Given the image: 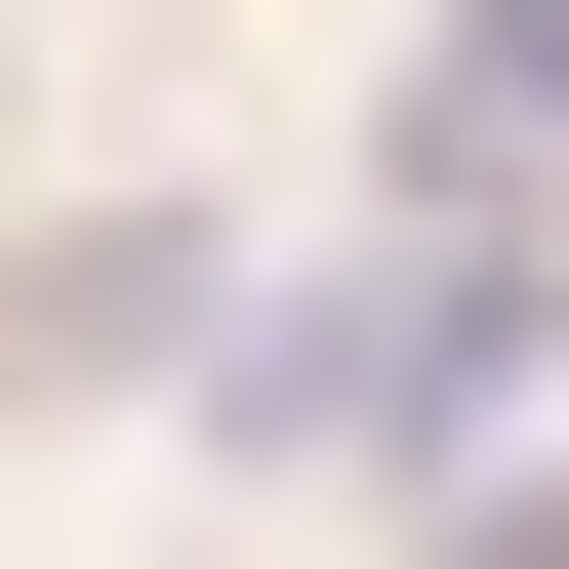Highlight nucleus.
<instances>
[{"mask_svg": "<svg viewBox=\"0 0 569 569\" xmlns=\"http://www.w3.org/2000/svg\"><path fill=\"white\" fill-rule=\"evenodd\" d=\"M407 163H529L569 203V0H448V41H407Z\"/></svg>", "mask_w": 569, "mask_h": 569, "instance_id": "7ed1b4c3", "label": "nucleus"}, {"mask_svg": "<svg viewBox=\"0 0 569 569\" xmlns=\"http://www.w3.org/2000/svg\"><path fill=\"white\" fill-rule=\"evenodd\" d=\"M529 367H569V284H529V163H407V244H326V284H244V488H488L529 448Z\"/></svg>", "mask_w": 569, "mask_h": 569, "instance_id": "f257e3e1", "label": "nucleus"}, {"mask_svg": "<svg viewBox=\"0 0 569 569\" xmlns=\"http://www.w3.org/2000/svg\"><path fill=\"white\" fill-rule=\"evenodd\" d=\"M0 367H41V407H203V367H244V244H203V203H82V244L0 284Z\"/></svg>", "mask_w": 569, "mask_h": 569, "instance_id": "f03ea898", "label": "nucleus"}]
</instances>
